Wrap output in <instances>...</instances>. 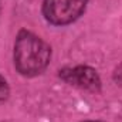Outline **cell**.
Segmentation results:
<instances>
[{
    "label": "cell",
    "instance_id": "cell-3",
    "mask_svg": "<svg viewBox=\"0 0 122 122\" xmlns=\"http://www.w3.org/2000/svg\"><path fill=\"white\" fill-rule=\"evenodd\" d=\"M60 78L67 84L81 90L98 92L101 90V78L98 72L88 65H77L74 68H64L60 71Z\"/></svg>",
    "mask_w": 122,
    "mask_h": 122
},
{
    "label": "cell",
    "instance_id": "cell-4",
    "mask_svg": "<svg viewBox=\"0 0 122 122\" xmlns=\"http://www.w3.org/2000/svg\"><path fill=\"white\" fill-rule=\"evenodd\" d=\"M9 94H10L9 84H7V81L4 80V77L0 75V102H4V101L9 98Z\"/></svg>",
    "mask_w": 122,
    "mask_h": 122
},
{
    "label": "cell",
    "instance_id": "cell-1",
    "mask_svg": "<svg viewBox=\"0 0 122 122\" xmlns=\"http://www.w3.org/2000/svg\"><path fill=\"white\" fill-rule=\"evenodd\" d=\"M51 48L38 36L21 30L14 43V67L23 77H36L50 64Z\"/></svg>",
    "mask_w": 122,
    "mask_h": 122
},
{
    "label": "cell",
    "instance_id": "cell-2",
    "mask_svg": "<svg viewBox=\"0 0 122 122\" xmlns=\"http://www.w3.org/2000/svg\"><path fill=\"white\" fill-rule=\"evenodd\" d=\"M88 0H44L43 16L54 26H67L82 16Z\"/></svg>",
    "mask_w": 122,
    "mask_h": 122
},
{
    "label": "cell",
    "instance_id": "cell-5",
    "mask_svg": "<svg viewBox=\"0 0 122 122\" xmlns=\"http://www.w3.org/2000/svg\"><path fill=\"white\" fill-rule=\"evenodd\" d=\"M84 122H102V121H84Z\"/></svg>",
    "mask_w": 122,
    "mask_h": 122
}]
</instances>
